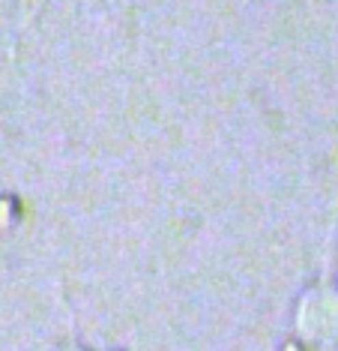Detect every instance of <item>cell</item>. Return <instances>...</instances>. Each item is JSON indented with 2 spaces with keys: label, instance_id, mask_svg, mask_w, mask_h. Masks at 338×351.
Segmentation results:
<instances>
[{
  "label": "cell",
  "instance_id": "cell-1",
  "mask_svg": "<svg viewBox=\"0 0 338 351\" xmlns=\"http://www.w3.org/2000/svg\"><path fill=\"white\" fill-rule=\"evenodd\" d=\"M296 330L309 342H338V285L311 289L296 306Z\"/></svg>",
  "mask_w": 338,
  "mask_h": 351
},
{
  "label": "cell",
  "instance_id": "cell-2",
  "mask_svg": "<svg viewBox=\"0 0 338 351\" xmlns=\"http://www.w3.org/2000/svg\"><path fill=\"white\" fill-rule=\"evenodd\" d=\"M66 351H87V348H81V346H72V348H66Z\"/></svg>",
  "mask_w": 338,
  "mask_h": 351
}]
</instances>
